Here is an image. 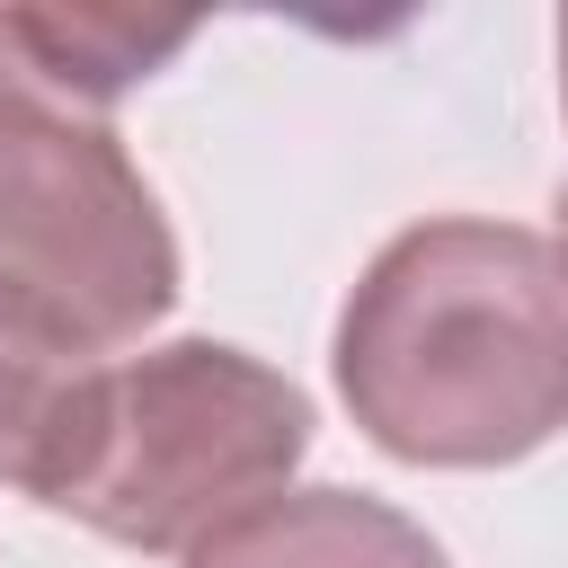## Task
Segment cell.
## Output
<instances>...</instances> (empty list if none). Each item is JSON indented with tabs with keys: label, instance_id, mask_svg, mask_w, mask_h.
Masks as SVG:
<instances>
[{
	"label": "cell",
	"instance_id": "cell-4",
	"mask_svg": "<svg viewBox=\"0 0 568 568\" xmlns=\"http://www.w3.org/2000/svg\"><path fill=\"white\" fill-rule=\"evenodd\" d=\"M186 568H444L435 532L364 488H275L186 550Z\"/></svg>",
	"mask_w": 568,
	"mask_h": 568
},
{
	"label": "cell",
	"instance_id": "cell-2",
	"mask_svg": "<svg viewBox=\"0 0 568 568\" xmlns=\"http://www.w3.org/2000/svg\"><path fill=\"white\" fill-rule=\"evenodd\" d=\"M302 453L311 399L275 364L222 337H169L98 364L44 506L124 550H195L204 532L275 497Z\"/></svg>",
	"mask_w": 568,
	"mask_h": 568
},
{
	"label": "cell",
	"instance_id": "cell-3",
	"mask_svg": "<svg viewBox=\"0 0 568 568\" xmlns=\"http://www.w3.org/2000/svg\"><path fill=\"white\" fill-rule=\"evenodd\" d=\"M178 302V240L115 124L62 98L0 9V320L115 355Z\"/></svg>",
	"mask_w": 568,
	"mask_h": 568
},
{
	"label": "cell",
	"instance_id": "cell-6",
	"mask_svg": "<svg viewBox=\"0 0 568 568\" xmlns=\"http://www.w3.org/2000/svg\"><path fill=\"white\" fill-rule=\"evenodd\" d=\"M9 18H18V44L36 53V71L80 106L124 98L195 36L186 18H115V9H9Z\"/></svg>",
	"mask_w": 568,
	"mask_h": 568
},
{
	"label": "cell",
	"instance_id": "cell-1",
	"mask_svg": "<svg viewBox=\"0 0 568 568\" xmlns=\"http://www.w3.org/2000/svg\"><path fill=\"white\" fill-rule=\"evenodd\" d=\"M337 390L390 462L497 470L568 426V266L541 231L435 213L337 311Z\"/></svg>",
	"mask_w": 568,
	"mask_h": 568
},
{
	"label": "cell",
	"instance_id": "cell-5",
	"mask_svg": "<svg viewBox=\"0 0 568 568\" xmlns=\"http://www.w3.org/2000/svg\"><path fill=\"white\" fill-rule=\"evenodd\" d=\"M89 382H98V355H71V346L0 320V479L27 488L36 506L62 479V453H71Z\"/></svg>",
	"mask_w": 568,
	"mask_h": 568
},
{
	"label": "cell",
	"instance_id": "cell-7",
	"mask_svg": "<svg viewBox=\"0 0 568 568\" xmlns=\"http://www.w3.org/2000/svg\"><path fill=\"white\" fill-rule=\"evenodd\" d=\"M559 89H568V18H559ZM559 266H568V186H559Z\"/></svg>",
	"mask_w": 568,
	"mask_h": 568
}]
</instances>
